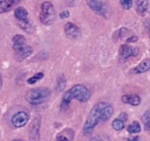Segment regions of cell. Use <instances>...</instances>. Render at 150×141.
I'll return each mask as SVG.
<instances>
[{"mask_svg": "<svg viewBox=\"0 0 150 141\" xmlns=\"http://www.w3.org/2000/svg\"><path fill=\"white\" fill-rule=\"evenodd\" d=\"M112 111H114V109H112V106L110 104L102 102V103L95 105L92 108L88 117L84 123V127H83L84 135H86V136L91 135L99 122L107 121L108 119L112 117Z\"/></svg>", "mask_w": 150, "mask_h": 141, "instance_id": "obj_1", "label": "cell"}, {"mask_svg": "<svg viewBox=\"0 0 150 141\" xmlns=\"http://www.w3.org/2000/svg\"><path fill=\"white\" fill-rule=\"evenodd\" d=\"M89 97H91V92L88 90L87 87H85L84 85H75L64 93V96L62 98L61 106L62 107H66L73 99H76L81 103H85V102L88 100Z\"/></svg>", "mask_w": 150, "mask_h": 141, "instance_id": "obj_2", "label": "cell"}, {"mask_svg": "<svg viewBox=\"0 0 150 141\" xmlns=\"http://www.w3.org/2000/svg\"><path fill=\"white\" fill-rule=\"evenodd\" d=\"M50 95H51V92L49 88L40 87V88L30 90L25 96V98L31 105H40V104L44 103L50 97Z\"/></svg>", "mask_w": 150, "mask_h": 141, "instance_id": "obj_3", "label": "cell"}, {"mask_svg": "<svg viewBox=\"0 0 150 141\" xmlns=\"http://www.w3.org/2000/svg\"><path fill=\"white\" fill-rule=\"evenodd\" d=\"M40 21L44 25H51L54 23L56 18V12L54 9V6L51 2H43L41 5V11H40Z\"/></svg>", "mask_w": 150, "mask_h": 141, "instance_id": "obj_4", "label": "cell"}, {"mask_svg": "<svg viewBox=\"0 0 150 141\" xmlns=\"http://www.w3.org/2000/svg\"><path fill=\"white\" fill-rule=\"evenodd\" d=\"M87 5L95 13L103 16L105 18L108 17L109 13V7H108L106 0H86Z\"/></svg>", "mask_w": 150, "mask_h": 141, "instance_id": "obj_5", "label": "cell"}, {"mask_svg": "<svg viewBox=\"0 0 150 141\" xmlns=\"http://www.w3.org/2000/svg\"><path fill=\"white\" fill-rule=\"evenodd\" d=\"M139 50L137 47H130L128 44H124L119 50V59H120V61H125V60H128L129 57L136 56Z\"/></svg>", "mask_w": 150, "mask_h": 141, "instance_id": "obj_6", "label": "cell"}, {"mask_svg": "<svg viewBox=\"0 0 150 141\" xmlns=\"http://www.w3.org/2000/svg\"><path fill=\"white\" fill-rule=\"evenodd\" d=\"M29 121V115L25 111H19L14 114L11 118V122L16 128H21L25 126Z\"/></svg>", "mask_w": 150, "mask_h": 141, "instance_id": "obj_7", "label": "cell"}, {"mask_svg": "<svg viewBox=\"0 0 150 141\" xmlns=\"http://www.w3.org/2000/svg\"><path fill=\"white\" fill-rule=\"evenodd\" d=\"M64 31L67 38L70 39H79L81 35V30L76 24L72 23V22H67L64 27Z\"/></svg>", "mask_w": 150, "mask_h": 141, "instance_id": "obj_8", "label": "cell"}, {"mask_svg": "<svg viewBox=\"0 0 150 141\" xmlns=\"http://www.w3.org/2000/svg\"><path fill=\"white\" fill-rule=\"evenodd\" d=\"M16 59H17V61H22L24 59H27L29 55H31V53H32V47H28V45H24V47H20L18 50H16Z\"/></svg>", "mask_w": 150, "mask_h": 141, "instance_id": "obj_9", "label": "cell"}, {"mask_svg": "<svg viewBox=\"0 0 150 141\" xmlns=\"http://www.w3.org/2000/svg\"><path fill=\"white\" fill-rule=\"evenodd\" d=\"M39 130H40V119L35 118L30 126V138L33 140H39Z\"/></svg>", "mask_w": 150, "mask_h": 141, "instance_id": "obj_10", "label": "cell"}, {"mask_svg": "<svg viewBox=\"0 0 150 141\" xmlns=\"http://www.w3.org/2000/svg\"><path fill=\"white\" fill-rule=\"evenodd\" d=\"M122 103L129 104L131 106H138L141 102L140 97H139L138 95H132V94L124 95L122 97Z\"/></svg>", "mask_w": 150, "mask_h": 141, "instance_id": "obj_11", "label": "cell"}, {"mask_svg": "<svg viewBox=\"0 0 150 141\" xmlns=\"http://www.w3.org/2000/svg\"><path fill=\"white\" fill-rule=\"evenodd\" d=\"M20 0H0V13L9 11L12 7L18 4Z\"/></svg>", "mask_w": 150, "mask_h": 141, "instance_id": "obj_12", "label": "cell"}, {"mask_svg": "<svg viewBox=\"0 0 150 141\" xmlns=\"http://www.w3.org/2000/svg\"><path fill=\"white\" fill-rule=\"evenodd\" d=\"M149 68H150V60L146 59L142 62H140L139 65L132 70V72L135 74H141V73H145L147 70H149Z\"/></svg>", "mask_w": 150, "mask_h": 141, "instance_id": "obj_13", "label": "cell"}, {"mask_svg": "<svg viewBox=\"0 0 150 141\" xmlns=\"http://www.w3.org/2000/svg\"><path fill=\"white\" fill-rule=\"evenodd\" d=\"M136 7L137 12L141 16H144L146 13V11L148 10V7H149V0H137Z\"/></svg>", "mask_w": 150, "mask_h": 141, "instance_id": "obj_14", "label": "cell"}, {"mask_svg": "<svg viewBox=\"0 0 150 141\" xmlns=\"http://www.w3.org/2000/svg\"><path fill=\"white\" fill-rule=\"evenodd\" d=\"M14 17L17 18L18 21H25L28 20V11L23 7H19L14 10Z\"/></svg>", "mask_w": 150, "mask_h": 141, "instance_id": "obj_15", "label": "cell"}, {"mask_svg": "<svg viewBox=\"0 0 150 141\" xmlns=\"http://www.w3.org/2000/svg\"><path fill=\"white\" fill-rule=\"evenodd\" d=\"M12 41H13V50H18L20 47H22L25 45V38H24L23 35H21V34H17V35H14L13 39H12Z\"/></svg>", "mask_w": 150, "mask_h": 141, "instance_id": "obj_16", "label": "cell"}, {"mask_svg": "<svg viewBox=\"0 0 150 141\" xmlns=\"http://www.w3.org/2000/svg\"><path fill=\"white\" fill-rule=\"evenodd\" d=\"M73 138H74V131H73L72 129H65V130H63L60 135L56 136V139H57V140L69 141V140H73Z\"/></svg>", "mask_w": 150, "mask_h": 141, "instance_id": "obj_17", "label": "cell"}, {"mask_svg": "<svg viewBox=\"0 0 150 141\" xmlns=\"http://www.w3.org/2000/svg\"><path fill=\"white\" fill-rule=\"evenodd\" d=\"M127 130H128V132H129V133H131V135H136V133H139V132L141 131L140 123H139L138 121L131 122L130 125L127 127Z\"/></svg>", "mask_w": 150, "mask_h": 141, "instance_id": "obj_18", "label": "cell"}, {"mask_svg": "<svg viewBox=\"0 0 150 141\" xmlns=\"http://www.w3.org/2000/svg\"><path fill=\"white\" fill-rule=\"evenodd\" d=\"M112 128L115 129V130H117V131H120L122 130L124 128H125V121L122 120L120 118H117V119H115L114 121H112Z\"/></svg>", "mask_w": 150, "mask_h": 141, "instance_id": "obj_19", "label": "cell"}, {"mask_svg": "<svg viewBox=\"0 0 150 141\" xmlns=\"http://www.w3.org/2000/svg\"><path fill=\"white\" fill-rule=\"evenodd\" d=\"M142 121H144V126L147 131H150V109H148L144 116H142Z\"/></svg>", "mask_w": 150, "mask_h": 141, "instance_id": "obj_20", "label": "cell"}, {"mask_svg": "<svg viewBox=\"0 0 150 141\" xmlns=\"http://www.w3.org/2000/svg\"><path fill=\"white\" fill-rule=\"evenodd\" d=\"M65 77L63 75H60L59 76V78H57V86H56V88H57V90L59 92H61V90H63L64 88H65Z\"/></svg>", "mask_w": 150, "mask_h": 141, "instance_id": "obj_21", "label": "cell"}, {"mask_svg": "<svg viewBox=\"0 0 150 141\" xmlns=\"http://www.w3.org/2000/svg\"><path fill=\"white\" fill-rule=\"evenodd\" d=\"M43 76H44V74H43L42 72H40V73H37L35 75H33L32 77H30L28 80V83L29 84H35L38 80H40L41 78H43Z\"/></svg>", "mask_w": 150, "mask_h": 141, "instance_id": "obj_22", "label": "cell"}, {"mask_svg": "<svg viewBox=\"0 0 150 141\" xmlns=\"http://www.w3.org/2000/svg\"><path fill=\"white\" fill-rule=\"evenodd\" d=\"M120 5L124 9H130L131 6H132V0H120Z\"/></svg>", "mask_w": 150, "mask_h": 141, "instance_id": "obj_23", "label": "cell"}, {"mask_svg": "<svg viewBox=\"0 0 150 141\" xmlns=\"http://www.w3.org/2000/svg\"><path fill=\"white\" fill-rule=\"evenodd\" d=\"M69 16H70V12L67 10H64V11H62L61 13H60V18L61 19H65V18H69Z\"/></svg>", "mask_w": 150, "mask_h": 141, "instance_id": "obj_24", "label": "cell"}, {"mask_svg": "<svg viewBox=\"0 0 150 141\" xmlns=\"http://www.w3.org/2000/svg\"><path fill=\"white\" fill-rule=\"evenodd\" d=\"M119 118H120L122 120H124L125 122H126L127 120H128V116H127L126 113H122V114H120V115H119Z\"/></svg>", "mask_w": 150, "mask_h": 141, "instance_id": "obj_25", "label": "cell"}, {"mask_svg": "<svg viewBox=\"0 0 150 141\" xmlns=\"http://www.w3.org/2000/svg\"><path fill=\"white\" fill-rule=\"evenodd\" d=\"M137 39H138L137 37H135V35H132L131 38H128V39H127L126 41H127L128 43H129V42H135V41H137Z\"/></svg>", "mask_w": 150, "mask_h": 141, "instance_id": "obj_26", "label": "cell"}, {"mask_svg": "<svg viewBox=\"0 0 150 141\" xmlns=\"http://www.w3.org/2000/svg\"><path fill=\"white\" fill-rule=\"evenodd\" d=\"M146 27H147V31H148V34H149V38H150V20L146 21Z\"/></svg>", "mask_w": 150, "mask_h": 141, "instance_id": "obj_27", "label": "cell"}, {"mask_svg": "<svg viewBox=\"0 0 150 141\" xmlns=\"http://www.w3.org/2000/svg\"><path fill=\"white\" fill-rule=\"evenodd\" d=\"M1 87H2V76L0 74V90H1Z\"/></svg>", "mask_w": 150, "mask_h": 141, "instance_id": "obj_28", "label": "cell"}]
</instances>
